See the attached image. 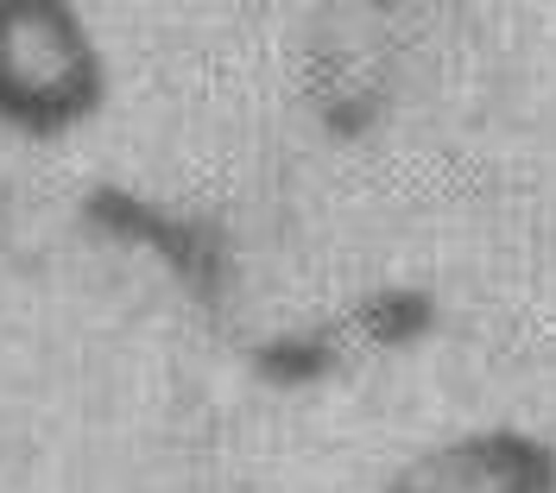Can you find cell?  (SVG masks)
<instances>
[{
  "mask_svg": "<svg viewBox=\"0 0 556 493\" xmlns=\"http://www.w3.org/2000/svg\"><path fill=\"white\" fill-rule=\"evenodd\" d=\"M108 96L102 51L70 0H0V121L26 140L83 127Z\"/></svg>",
  "mask_w": 556,
  "mask_h": 493,
  "instance_id": "cell-1",
  "label": "cell"
},
{
  "mask_svg": "<svg viewBox=\"0 0 556 493\" xmlns=\"http://www.w3.org/2000/svg\"><path fill=\"white\" fill-rule=\"evenodd\" d=\"M386 493H556V450L525 430H475L417 456Z\"/></svg>",
  "mask_w": 556,
  "mask_h": 493,
  "instance_id": "cell-2",
  "label": "cell"
}]
</instances>
